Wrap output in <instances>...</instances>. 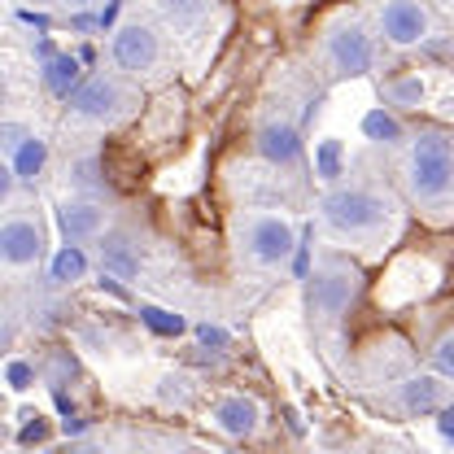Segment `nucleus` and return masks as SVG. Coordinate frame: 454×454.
Here are the masks:
<instances>
[{
  "label": "nucleus",
  "mask_w": 454,
  "mask_h": 454,
  "mask_svg": "<svg viewBox=\"0 0 454 454\" xmlns=\"http://www.w3.org/2000/svg\"><path fill=\"white\" fill-rule=\"evenodd\" d=\"M385 101L397 106V110H415L424 101V79L419 74H402L394 83H385Z\"/></svg>",
  "instance_id": "nucleus-18"
},
{
  "label": "nucleus",
  "mask_w": 454,
  "mask_h": 454,
  "mask_svg": "<svg viewBox=\"0 0 454 454\" xmlns=\"http://www.w3.org/2000/svg\"><path fill=\"white\" fill-rule=\"evenodd\" d=\"M437 428H442V437H446V442H454V411H450V406L442 411V419H437Z\"/></svg>",
  "instance_id": "nucleus-31"
},
{
  "label": "nucleus",
  "mask_w": 454,
  "mask_h": 454,
  "mask_svg": "<svg viewBox=\"0 0 454 454\" xmlns=\"http://www.w3.org/2000/svg\"><path fill=\"white\" fill-rule=\"evenodd\" d=\"M415 454H428V450H415Z\"/></svg>",
  "instance_id": "nucleus-36"
},
{
  "label": "nucleus",
  "mask_w": 454,
  "mask_h": 454,
  "mask_svg": "<svg viewBox=\"0 0 454 454\" xmlns=\"http://www.w3.org/2000/svg\"><path fill=\"white\" fill-rule=\"evenodd\" d=\"M210 419H215V428H219L223 437L249 442V437H258V428H262V402L254 394H227L215 402Z\"/></svg>",
  "instance_id": "nucleus-10"
},
{
  "label": "nucleus",
  "mask_w": 454,
  "mask_h": 454,
  "mask_svg": "<svg viewBox=\"0 0 454 454\" xmlns=\"http://www.w3.org/2000/svg\"><path fill=\"white\" fill-rule=\"evenodd\" d=\"M192 333H197V340H201L206 349H227V340H231L223 328H219V324H197Z\"/></svg>",
  "instance_id": "nucleus-30"
},
{
  "label": "nucleus",
  "mask_w": 454,
  "mask_h": 454,
  "mask_svg": "<svg viewBox=\"0 0 454 454\" xmlns=\"http://www.w3.org/2000/svg\"><path fill=\"white\" fill-rule=\"evenodd\" d=\"M297 231H293V219L284 215H271V210H254V215H240L236 223V249L249 267L258 271H271V267H284L293 254H297Z\"/></svg>",
  "instance_id": "nucleus-4"
},
{
  "label": "nucleus",
  "mask_w": 454,
  "mask_h": 454,
  "mask_svg": "<svg viewBox=\"0 0 454 454\" xmlns=\"http://www.w3.org/2000/svg\"><path fill=\"white\" fill-rule=\"evenodd\" d=\"M140 319H145L158 337H179V333L188 328L179 315H170V310H162V306H140Z\"/></svg>",
  "instance_id": "nucleus-21"
},
{
  "label": "nucleus",
  "mask_w": 454,
  "mask_h": 454,
  "mask_svg": "<svg viewBox=\"0 0 454 454\" xmlns=\"http://www.w3.org/2000/svg\"><path fill=\"white\" fill-rule=\"evenodd\" d=\"M40 79H44V88L53 92V97H70L74 88H79V57L70 53H57L53 61H44V70H40Z\"/></svg>",
  "instance_id": "nucleus-15"
},
{
  "label": "nucleus",
  "mask_w": 454,
  "mask_h": 454,
  "mask_svg": "<svg viewBox=\"0 0 454 454\" xmlns=\"http://www.w3.org/2000/svg\"><path fill=\"white\" fill-rule=\"evenodd\" d=\"M140 267H145V254H140L136 236H127V231H106V236H101V271H106V276L136 280Z\"/></svg>",
  "instance_id": "nucleus-14"
},
{
  "label": "nucleus",
  "mask_w": 454,
  "mask_h": 454,
  "mask_svg": "<svg viewBox=\"0 0 454 454\" xmlns=\"http://www.w3.org/2000/svg\"><path fill=\"white\" fill-rule=\"evenodd\" d=\"M27 424H22V446H40L44 437H49V424H44V415H22Z\"/></svg>",
  "instance_id": "nucleus-29"
},
{
  "label": "nucleus",
  "mask_w": 454,
  "mask_h": 454,
  "mask_svg": "<svg viewBox=\"0 0 454 454\" xmlns=\"http://www.w3.org/2000/svg\"><path fill=\"white\" fill-rule=\"evenodd\" d=\"M31 136H35V131H27L22 122H4V127H0V145H4V158H13V153H18V149H22V145H27Z\"/></svg>",
  "instance_id": "nucleus-28"
},
{
  "label": "nucleus",
  "mask_w": 454,
  "mask_h": 454,
  "mask_svg": "<svg viewBox=\"0 0 454 454\" xmlns=\"http://www.w3.org/2000/svg\"><path fill=\"white\" fill-rule=\"evenodd\" d=\"M376 31L394 49H419L433 40V13L424 0H367Z\"/></svg>",
  "instance_id": "nucleus-6"
},
{
  "label": "nucleus",
  "mask_w": 454,
  "mask_h": 454,
  "mask_svg": "<svg viewBox=\"0 0 454 454\" xmlns=\"http://www.w3.org/2000/svg\"><path fill=\"white\" fill-rule=\"evenodd\" d=\"M210 9V0H162V13L170 22H197Z\"/></svg>",
  "instance_id": "nucleus-24"
},
{
  "label": "nucleus",
  "mask_w": 454,
  "mask_h": 454,
  "mask_svg": "<svg viewBox=\"0 0 454 454\" xmlns=\"http://www.w3.org/2000/svg\"><path fill=\"white\" fill-rule=\"evenodd\" d=\"M83 276H88L83 249H79V245H66L53 258V284H74V280H83Z\"/></svg>",
  "instance_id": "nucleus-19"
},
{
  "label": "nucleus",
  "mask_w": 454,
  "mask_h": 454,
  "mask_svg": "<svg viewBox=\"0 0 454 454\" xmlns=\"http://www.w3.org/2000/svg\"><path fill=\"white\" fill-rule=\"evenodd\" d=\"M127 88L118 74H92L83 79L70 97H66V118L74 122H92V127H106V122H118L122 110H127Z\"/></svg>",
  "instance_id": "nucleus-7"
},
{
  "label": "nucleus",
  "mask_w": 454,
  "mask_h": 454,
  "mask_svg": "<svg viewBox=\"0 0 454 454\" xmlns=\"http://www.w3.org/2000/svg\"><path fill=\"white\" fill-rule=\"evenodd\" d=\"M44 258V223L35 215H9L0 223V262L9 271H27Z\"/></svg>",
  "instance_id": "nucleus-9"
},
{
  "label": "nucleus",
  "mask_w": 454,
  "mask_h": 454,
  "mask_svg": "<svg viewBox=\"0 0 454 454\" xmlns=\"http://www.w3.org/2000/svg\"><path fill=\"white\" fill-rule=\"evenodd\" d=\"M406 188L415 201H442L454 188V140L442 131L411 136L406 149Z\"/></svg>",
  "instance_id": "nucleus-2"
},
{
  "label": "nucleus",
  "mask_w": 454,
  "mask_h": 454,
  "mask_svg": "<svg viewBox=\"0 0 454 454\" xmlns=\"http://www.w3.org/2000/svg\"><path fill=\"white\" fill-rule=\"evenodd\" d=\"M70 454H110L106 446H79V450H70Z\"/></svg>",
  "instance_id": "nucleus-33"
},
{
  "label": "nucleus",
  "mask_w": 454,
  "mask_h": 454,
  "mask_svg": "<svg viewBox=\"0 0 454 454\" xmlns=\"http://www.w3.org/2000/svg\"><path fill=\"white\" fill-rule=\"evenodd\" d=\"M35 363H27V358H9V367H4V380H9V389L13 394H22V389H31L35 385Z\"/></svg>",
  "instance_id": "nucleus-27"
},
{
  "label": "nucleus",
  "mask_w": 454,
  "mask_h": 454,
  "mask_svg": "<svg viewBox=\"0 0 454 454\" xmlns=\"http://www.w3.org/2000/svg\"><path fill=\"white\" fill-rule=\"evenodd\" d=\"M254 153H258L262 162H271L276 170L297 167V158H301V131H297V122L267 118V122L258 127V136H254Z\"/></svg>",
  "instance_id": "nucleus-12"
},
{
  "label": "nucleus",
  "mask_w": 454,
  "mask_h": 454,
  "mask_svg": "<svg viewBox=\"0 0 454 454\" xmlns=\"http://www.w3.org/2000/svg\"><path fill=\"white\" fill-rule=\"evenodd\" d=\"M306 280H310V319L324 324V328L340 324L349 315V306L358 301V293H363V271L340 254L319 258Z\"/></svg>",
  "instance_id": "nucleus-3"
},
{
  "label": "nucleus",
  "mask_w": 454,
  "mask_h": 454,
  "mask_svg": "<svg viewBox=\"0 0 454 454\" xmlns=\"http://www.w3.org/2000/svg\"><path fill=\"white\" fill-rule=\"evenodd\" d=\"M319 53L333 79H358L376 66V49H372V35L363 31L358 18H337L324 40H319Z\"/></svg>",
  "instance_id": "nucleus-5"
},
{
  "label": "nucleus",
  "mask_w": 454,
  "mask_h": 454,
  "mask_svg": "<svg viewBox=\"0 0 454 454\" xmlns=\"http://www.w3.org/2000/svg\"><path fill=\"white\" fill-rule=\"evenodd\" d=\"M192 394H197V385H192L188 376H167L162 389H158V397H162L167 406H188V397Z\"/></svg>",
  "instance_id": "nucleus-25"
},
{
  "label": "nucleus",
  "mask_w": 454,
  "mask_h": 454,
  "mask_svg": "<svg viewBox=\"0 0 454 454\" xmlns=\"http://www.w3.org/2000/svg\"><path fill=\"white\" fill-rule=\"evenodd\" d=\"M35 57H40V61H53V44H49V40H40V49H35Z\"/></svg>",
  "instance_id": "nucleus-32"
},
{
  "label": "nucleus",
  "mask_w": 454,
  "mask_h": 454,
  "mask_svg": "<svg viewBox=\"0 0 454 454\" xmlns=\"http://www.w3.org/2000/svg\"><path fill=\"white\" fill-rule=\"evenodd\" d=\"M394 206L385 192L376 188H363V184H340L328 188L324 201H319V223L328 227L340 240H358V236H376L380 227L389 223Z\"/></svg>",
  "instance_id": "nucleus-1"
},
{
  "label": "nucleus",
  "mask_w": 454,
  "mask_h": 454,
  "mask_svg": "<svg viewBox=\"0 0 454 454\" xmlns=\"http://www.w3.org/2000/svg\"><path fill=\"white\" fill-rule=\"evenodd\" d=\"M315 175H319V179H328V184H337V175H340V140H324V145L315 149Z\"/></svg>",
  "instance_id": "nucleus-22"
},
{
  "label": "nucleus",
  "mask_w": 454,
  "mask_h": 454,
  "mask_svg": "<svg viewBox=\"0 0 454 454\" xmlns=\"http://www.w3.org/2000/svg\"><path fill=\"white\" fill-rule=\"evenodd\" d=\"M35 4H57V0H35Z\"/></svg>",
  "instance_id": "nucleus-35"
},
{
  "label": "nucleus",
  "mask_w": 454,
  "mask_h": 454,
  "mask_svg": "<svg viewBox=\"0 0 454 454\" xmlns=\"http://www.w3.org/2000/svg\"><path fill=\"white\" fill-rule=\"evenodd\" d=\"M162 57V40L149 22H127L118 27L110 40V61L122 70V74H149Z\"/></svg>",
  "instance_id": "nucleus-8"
},
{
  "label": "nucleus",
  "mask_w": 454,
  "mask_h": 454,
  "mask_svg": "<svg viewBox=\"0 0 454 454\" xmlns=\"http://www.w3.org/2000/svg\"><path fill=\"white\" fill-rule=\"evenodd\" d=\"M450 411H454V402H450Z\"/></svg>",
  "instance_id": "nucleus-37"
},
{
  "label": "nucleus",
  "mask_w": 454,
  "mask_h": 454,
  "mask_svg": "<svg viewBox=\"0 0 454 454\" xmlns=\"http://www.w3.org/2000/svg\"><path fill=\"white\" fill-rule=\"evenodd\" d=\"M363 131H367V140H376V145H397V140H402V122L385 110L367 114V118H363Z\"/></svg>",
  "instance_id": "nucleus-20"
},
{
  "label": "nucleus",
  "mask_w": 454,
  "mask_h": 454,
  "mask_svg": "<svg viewBox=\"0 0 454 454\" xmlns=\"http://www.w3.org/2000/svg\"><path fill=\"white\" fill-rule=\"evenodd\" d=\"M44 162H49V145H44L40 136H31V140L9 158V167L18 170V179H22V184H35V175L44 170Z\"/></svg>",
  "instance_id": "nucleus-17"
},
{
  "label": "nucleus",
  "mask_w": 454,
  "mask_h": 454,
  "mask_svg": "<svg viewBox=\"0 0 454 454\" xmlns=\"http://www.w3.org/2000/svg\"><path fill=\"white\" fill-rule=\"evenodd\" d=\"M433 372L442 380H454V333H442L433 345Z\"/></svg>",
  "instance_id": "nucleus-26"
},
{
  "label": "nucleus",
  "mask_w": 454,
  "mask_h": 454,
  "mask_svg": "<svg viewBox=\"0 0 454 454\" xmlns=\"http://www.w3.org/2000/svg\"><path fill=\"white\" fill-rule=\"evenodd\" d=\"M70 188H74L79 197H106V192H110V184H106V175H101V158H97V153H83V158L70 167Z\"/></svg>",
  "instance_id": "nucleus-16"
},
{
  "label": "nucleus",
  "mask_w": 454,
  "mask_h": 454,
  "mask_svg": "<svg viewBox=\"0 0 454 454\" xmlns=\"http://www.w3.org/2000/svg\"><path fill=\"white\" fill-rule=\"evenodd\" d=\"M397 406H402L406 415H442V411L450 406L442 376H437V372H433V376H406V380L397 385Z\"/></svg>",
  "instance_id": "nucleus-13"
},
{
  "label": "nucleus",
  "mask_w": 454,
  "mask_h": 454,
  "mask_svg": "<svg viewBox=\"0 0 454 454\" xmlns=\"http://www.w3.org/2000/svg\"><path fill=\"white\" fill-rule=\"evenodd\" d=\"M57 227L70 245H88L106 236V206L97 197H66L57 206Z\"/></svg>",
  "instance_id": "nucleus-11"
},
{
  "label": "nucleus",
  "mask_w": 454,
  "mask_h": 454,
  "mask_svg": "<svg viewBox=\"0 0 454 454\" xmlns=\"http://www.w3.org/2000/svg\"><path fill=\"white\" fill-rule=\"evenodd\" d=\"M70 9H88V4H97V0H66Z\"/></svg>",
  "instance_id": "nucleus-34"
},
{
  "label": "nucleus",
  "mask_w": 454,
  "mask_h": 454,
  "mask_svg": "<svg viewBox=\"0 0 454 454\" xmlns=\"http://www.w3.org/2000/svg\"><path fill=\"white\" fill-rule=\"evenodd\" d=\"M74 372H79V367H74V358H70L66 349H57L53 358H49V367H44V380H49V389H53V394H61V389H66V380H70Z\"/></svg>",
  "instance_id": "nucleus-23"
}]
</instances>
